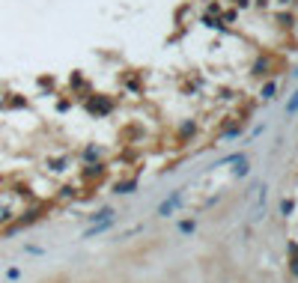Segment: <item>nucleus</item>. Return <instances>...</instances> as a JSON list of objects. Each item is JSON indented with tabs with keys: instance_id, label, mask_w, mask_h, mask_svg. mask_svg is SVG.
<instances>
[{
	"instance_id": "f257e3e1",
	"label": "nucleus",
	"mask_w": 298,
	"mask_h": 283,
	"mask_svg": "<svg viewBox=\"0 0 298 283\" xmlns=\"http://www.w3.org/2000/svg\"><path fill=\"white\" fill-rule=\"evenodd\" d=\"M176 203H179V194H176V197H173V200H167V203H164V206H161V215H170V212H173V206H176Z\"/></svg>"
},
{
	"instance_id": "f03ea898",
	"label": "nucleus",
	"mask_w": 298,
	"mask_h": 283,
	"mask_svg": "<svg viewBox=\"0 0 298 283\" xmlns=\"http://www.w3.org/2000/svg\"><path fill=\"white\" fill-rule=\"evenodd\" d=\"M287 113H298V93L293 95V101L287 104Z\"/></svg>"
},
{
	"instance_id": "7ed1b4c3",
	"label": "nucleus",
	"mask_w": 298,
	"mask_h": 283,
	"mask_svg": "<svg viewBox=\"0 0 298 283\" xmlns=\"http://www.w3.org/2000/svg\"><path fill=\"white\" fill-rule=\"evenodd\" d=\"M272 95H275V84H269V87L263 90V98H272Z\"/></svg>"
}]
</instances>
